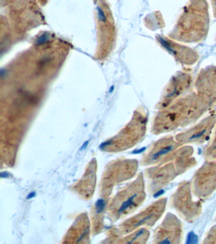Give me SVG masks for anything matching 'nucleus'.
Listing matches in <instances>:
<instances>
[{"instance_id":"nucleus-6","label":"nucleus","mask_w":216,"mask_h":244,"mask_svg":"<svg viewBox=\"0 0 216 244\" xmlns=\"http://www.w3.org/2000/svg\"><path fill=\"white\" fill-rule=\"evenodd\" d=\"M156 40L164 50L171 54L175 60L180 64L191 66L199 60V55L195 50L190 47L177 43L169 38L157 35Z\"/></svg>"},{"instance_id":"nucleus-9","label":"nucleus","mask_w":216,"mask_h":244,"mask_svg":"<svg viewBox=\"0 0 216 244\" xmlns=\"http://www.w3.org/2000/svg\"><path fill=\"white\" fill-rule=\"evenodd\" d=\"M181 223L172 215L167 217L157 230L155 239L157 243H178L181 237Z\"/></svg>"},{"instance_id":"nucleus-3","label":"nucleus","mask_w":216,"mask_h":244,"mask_svg":"<svg viewBox=\"0 0 216 244\" xmlns=\"http://www.w3.org/2000/svg\"><path fill=\"white\" fill-rule=\"evenodd\" d=\"M192 76L186 71L177 72L165 87L157 108H167L188 91L191 86Z\"/></svg>"},{"instance_id":"nucleus-14","label":"nucleus","mask_w":216,"mask_h":244,"mask_svg":"<svg viewBox=\"0 0 216 244\" xmlns=\"http://www.w3.org/2000/svg\"><path fill=\"white\" fill-rule=\"evenodd\" d=\"M191 238V240L188 241L187 243H195V242H196V236L194 235L193 233H191V234H190V235H189V238Z\"/></svg>"},{"instance_id":"nucleus-19","label":"nucleus","mask_w":216,"mask_h":244,"mask_svg":"<svg viewBox=\"0 0 216 244\" xmlns=\"http://www.w3.org/2000/svg\"><path fill=\"white\" fill-rule=\"evenodd\" d=\"M145 150V148H144L141 149V150H137V151H134V153H141V152H143Z\"/></svg>"},{"instance_id":"nucleus-5","label":"nucleus","mask_w":216,"mask_h":244,"mask_svg":"<svg viewBox=\"0 0 216 244\" xmlns=\"http://www.w3.org/2000/svg\"><path fill=\"white\" fill-rule=\"evenodd\" d=\"M196 93L212 106L216 104V67L210 66L201 70L195 83Z\"/></svg>"},{"instance_id":"nucleus-16","label":"nucleus","mask_w":216,"mask_h":244,"mask_svg":"<svg viewBox=\"0 0 216 244\" xmlns=\"http://www.w3.org/2000/svg\"><path fill=\"white\" fill-rule=\"evenodd\" d=\"M46 40V38H45V36H41V38H40V39H39V40H38V42H39V44H41V43H44V42H45Z\"/></svg>"},{"instance_id":"nucleus-20","label":"nucleus","mask_w":216,"mask_h":244,"mask_svg":"<svg viewBox=\"0 0 216 244\" xmlns=\"http://www.w3.org/2000/svg\"><path fill=\"white\" fill-rule=\"evenodd\" d=\"M215 39H216V38H215Z\"/></svg>"},{"instance_id":"nucleus-7","label":"nucleus","mask_w":216,"mask_h":244,"mask_svg":"<svg viewBox=\"0 0 216 244\" xmlns=\"http://www.w3.org/2000/svg\"><path fill=\"white\" fill-rule=\"evenodd\" d=\"M215 123L216 114H210L191 129L178 134L176 137V140L180 144L190 142H203L209 138Z\"/></svg>"},{"instance_id":"nucleus-12","label":"nucleus","mask_w":216,"mask_h":244,"mask_svg":"<svg viewBox=\"0 0 216 244\" xmlns=\"http://www.w3.org/2000/svg\"><path fill=\"white\" fill-rule=\"evenodd\" d=\"M105 207V202L103 199H98L96 202L95 208L96 214H100L103 212Z\"/></svg>"},{"instance_id":"nucleus-4","label":"nucleus","mask_w":216,"mask_h":244,"mask_svg":"<svg viewBox=\"0 0 216 244\" xmlns=\"http://www.w3.org/2000/svg\"><path fill=\"white\" fill-rule=\"evenodd\" d=\"M216 188V163L211 162L204 165L193 179V191L196 196L207 197Z\"/></svg>"},{"instance_id":"nucleus-13","label":"nucleus","mask_w":216,"mask_h":244,"mask_svg":"<svg viewBox=\"0 0 216 244\" xmlns=\"http://www.w3.org/2000/svg\"><path fill=\"white\" fill-rule=\"evenodd\" d=\"M97 11H98V18H99L100 21L102 22H106V18L105 17L104 12L102 10V8H100L99 6H97Z\"/></svg>"},{"instance_id":"nucleus-8","label":"nucleus","mask_w":216,"mask_h":244,"mask_svg":"<svg viewBox=\"0 0 216 244\" xmlns=\"http://www.w3.org/2000/svg\"><path fill=\"white\" fill-rule=\"evenodd\" d=\"M189 188L187 184H185L181 188H179L178 192L174 194L173 198V205L179 212L187 219H193L197 214H199L200 206L195 203L191 202L190 198Z\"/></svg>"},{"instance_id":"nucleus-2","label":"nucleus","mask_w":216,"mask_h":244,"mask_svg":"<svg viewBox=\"0 0 216 244\" xmlns=\"http://www.w3.org/2000/svg\"><path fill=\"white\" fill-rule=\"evenodd\" d=\"M193 98V92L181 96L165 108L160 110L153 122L154 133L171 131L181 124L183 125L188 116Z\"/></svg>"},{"instance_id":"nucleus-15","label":"nucleus","mask_w":216,"mask_h":244,"mask_svg":"<svg viewBox=\"0 0 216 244\" xmlns=\"http://www.w3.org/2000/svg\"><path fill=\"white\" fill-rule=\"evenodd\" d=\"M35 195H36V193H35V192L30 193H29V194H28V196L27 197V198L28 200L31 199V198H33V197H35Z\"/></svg>"},{"instance_id":"nucleus-17","label":"nucleus","mask_w":216,"mask_h":244,"mask_svg":"<svg viewBox=\"0 0 216 244\" xmlns=\"http://www.w3.org/2000/svg\"><path fill=\"white\" fill-rule=\"evenodd\" d=\"M88 143H89V141H86V142H84V144H83V145L81 146V148H80V151H82V150H83L86 149V148L87 147V146Z\"/></svg>"},{"instance_id":"nucleus-18","label":"nucleus","mask_w":216,"mask_h":244,"mask_svg":"<svg viewBox=\"0 0 216 244\" xmlns=\"http://www.w3.org/2000/svg\"><path fill=\"white\" fill-rule=\"evenodd\" d=\"M4 175V176H3L2 178H7V177L9 176V174H8V173H6V172H2V173H1V175Z\"/></svg>"},{"instance_id":"nucleus-10","label":"nucleus","mask_w":216,"mask_h":244,"mask_svg":"<svg viewBox=\"0 0 216 244\" xmlns=\"http://www.w3.org/2000/svg\"><path fill=\"white\" fill-rule=\"evenodd\" d=\"M180 145L181 144L177 141H176L172 137L161 139L151 149L145 162L146 164L160 163L165 159V155H168L174 150L178 149Z\"/></svg>"},{"instance_id":"nucleus-1","label":"nucleus","mask_w":216,"mask_h":244,"mask_svg":"<svg viewBox=\"0 0 216 244\" xmlns=\"http://www.w3.org/2000/svg\"><path fill=\"white\" fill-rule=\"evenodd\" d=\"M209 17L205 1L200 5L193 2L186 8L168 37L174 41L183 43H198L207 35Z\"/></svg>"},{"instance_id":"nucleus-11","label":"nucleus","mask_w":216,"mask_h":244,"mask_svg":"<svg viewBox=\"0 0 216 244\" xmlns=\"http://www.w3.org/2000/svg\"><path fill=\"white\" fill-rule=\"evenodd\" d=\"M206 156L210 162L211 161L216 163V130L213 141L210 144L206 151Z\"/></svg>"}]
</instances>
